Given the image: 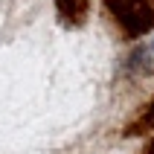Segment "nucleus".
Segmentation results:
<instances>
[{
	"label": "nucleus",
	"instance_id": "obj_1",
	"mask_svg": "<svg viewBox=\"0 0 154 154\" xmlns=\"http://www.w3.org/2000/svg\"><path fill=\"white\" fill-rule=\"evenodd\" d=\"M102 3L128 41L146 38L154 29V0H102Z\"/></svg>",
	"mask_w": 154,
	"mask_h": 154
},
{
	"label": "nucleus",
	"instance_id": "obj_2",
	"mask_svg": "<svg viewBox=\"0 0 154 154\" xmlns=\"http://www.w3.org/2000/svg\"><path fill=\"white\" fill-rule=\"evenodd\" d=\"M55 12H58V17H61V23H64V26L79 29V26L87 23L90 0H55Z\"/></svg>",
	"mask_w": 154,
	"mask_h": 154
},
{
	"label": "nucleus",
	"instance_id": "obj_3",
	"mask_svg": "<svg viewBox=\"0 0 154 154\" xmlns=\"http://www.w3.org/2000/svg\"><path fill=\"white\" fill-rule=\"evenodd\" d=\"M154 131V96L148 99V105L143 108V111L134 116V119L125 125V137H143V134H151Z\"/></svg>",
	"mask_w": 154,
	"mask_h": 154
},
{
	"label": "nucleus",
	"instance_id": "obj_4",
	"mask_svg": "<svg viewBox=\"0 0 154 154\" xmlns=\"http://www.w3.org/2000/svg\"><path fill=\"white\" fill-rule=\"evenodd\" d=\"M140 154H154V137H151V140H148V143H146V148H143V151H140Z\"/></svg>",
	"mask_w": 154,
	"mask_h": 154
}]
</instances>
